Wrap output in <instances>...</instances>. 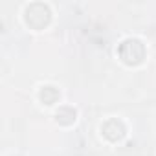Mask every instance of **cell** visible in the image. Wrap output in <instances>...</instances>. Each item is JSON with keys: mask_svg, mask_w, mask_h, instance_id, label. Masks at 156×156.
Returning a JSON list of instances; mask_svg holds the SVG:
<instances>
[{"mask_svg": "<svg viewBox=\"0 0 156 156\" xmlns=\"http://www.w3.org/2000/svg\"><path fill=\"white\" fill-rule=\"evenodd\" d=\"M57 98H59V94H57V92H55L51 87H46V88L41 92V99H42L46 105H51V103H53Z\"/></svg>", "mask_w": 156, "mask_h": 156, "instance_id": "6da1fadb", "label": "cell"}]
</instances>
